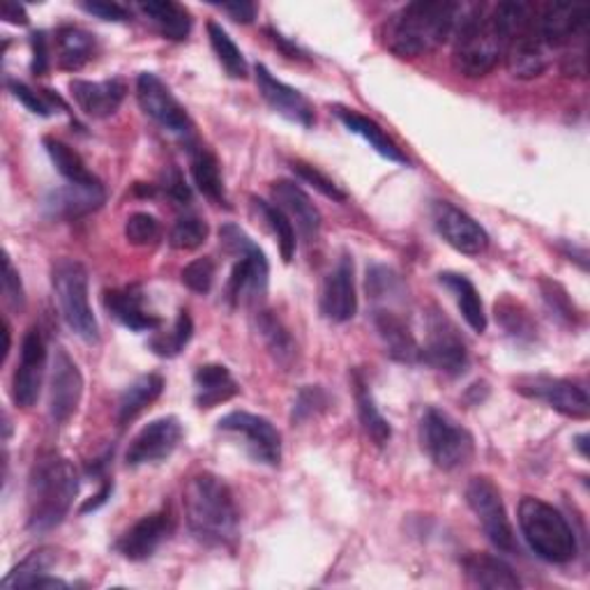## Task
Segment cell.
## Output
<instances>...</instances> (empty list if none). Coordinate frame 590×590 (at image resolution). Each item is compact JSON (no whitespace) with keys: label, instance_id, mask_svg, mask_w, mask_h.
<instances>
[{"label":"cell","instance_id":"obj_1","mask_svg":"<svg viewBox=\"0 0 590 590\" xmlns=\"http://www.w3.org/2000/svg\"><path fill=\"white\" fill-rule=\"evenodd\" d=\"M463 10V3L448 0H418L403 6L383 23V44L397 58L424 56L454 38Z\"/></svg>","mask_w":590,"mask_h":590},{"label":"cell","instance_id":"obj_2","mask_svg":"<svg viewBox=\"0 0 590 590\" xmlns=\"http://www.w3.org/2000/svg\"><path fill=\"white\" fill-rule=\"evenodd\" d=\"M77 493L79 473L68 457L58 452H47L38 457L33 469H30L26 491L28 531L42 536L58 528L70 514Z\"/></svg>","mask_w":590,"mask_h":590},{"label":"cell","instance_id":"obj_3","mask_svg":"<svg viewBox=\"0 0 590 590\" xmlns=\"http://www.w3.org/2000/svg\"><path fill=\"white\" fill-rule=\"evenodd\" d=\"M184 517L194 538L208 547H233L240 512L229 484L212 473L194 476L184 487Z\"/></svg>","mask_w":590,"mask_h":590},{"label":"cell","instance_id":"obj_4","mask_svg":"<svg viewBox=\"0 0 590 590\" xmlns=\"http://www.w3.org/2000/svg\"><path fill=\"white\" fill-rule=\"evenodd\" d=\"M452 42L454 68L469 79L489 74L506 56L503 28L496 21L489 6H466Z\"/></svg>","mask_w":590,"mask_h":590},{"label":"cell","instance_id":"obj_5","mask_svg":"<svg viewBox=\"0 0 590 590\" xmlns=\"http://www.w3.org/2000/svg\"><path fill=\"white\" fill-rule=\"evenodd\" d=\"M224 252L236 257V266L227 282V302L231 307H257L268 293L270 266L261 247L236 224L220 229Z\"/></svg>","mask_w":590,"mask_h":590},{"label":"cell","instance_id":"obj_6","mask_svg":"<svg viewBox=\"0 0 590 590\" xmlns=\"http://www.w3.org/2000/svg\"><path fill=\"white\" fill-rule=\"evenodd\" d=\"M521 536L538 558L553 566H566L577 556V536L568 519L553 506L526 496L519 503Z\"/></svg>","mask_w":590,"mask_h":590},{"label":"cell","instance_id":"obj_7","mask_svg":"<svg viewBox=\"0 0 590 590\" xmlns=\"http://www.w3.org/2000/svg\"><path fill=\"white\" fill-rule=\"evenodd\" d=\"M53 293L70 330L88 344L100 341V326L88 300V270L74 259H60L51 272Z\"/></svg>","mask_w":590,"mask_h":590},{"label":"cell","instance_id":"obj_8","mask_svg":"<svg viewBox=\"0 0 590 590\" xmlns=\"http://www.w3.org/2000/svg\"><path fill=\"white\" fill-rule=\"evenodd\" d=\"M420 443L441 471L463 469L476 454L473 433L441 409H427L420 420Z\"/></svg>","mask_w":590,"mask_h":590},{"label":"cell","instance_id":"obj_9","mask_svg":"<svg viewBox=\"0 0 590 590\" xmlns=\"http://www.w3.org/2000/svg\"><path fill=\"white\" fill-rule=\"evenodd\" d=\"M420 362L441 371V374L450 379L463 377L466 369H469V347H466L457 326L439 307H431L427 317V341L422 347Z\"/></svg>","mask_w":590,"mask_h":590},{"label":"cell","instance_id":"obj_10","mask_svg":"<svg viewBox=\"0 0 590 590\" xmlns=\"http://www.w3.org/2000/svg\"><path fill=\"white\" fill-rule=\"evenodd\" d=\"M466 503H469V508L478 517L484 536L496 549L506 553L519 551L514 528L510 523L499 487H496L489 478L478 476L469 482V487H466Z\"/></svg>","mask_w":590,"mask_h":590},{"label":"cell","instance_id":"obj_11","mask_svg":"<svg viewBox=\"0 0 590 590\" xmlns=\"http://www.w3.org/2000/svg\"><path fill=\"white\" fill-rule=\"evenodd\" d=\"M137 100L148 118L176 137L190 139L194 122L184 107L176 100L171 88L152 72H141L137 79Z\"/></svg>","mask_w":590,"mask_h":590},{"label":"cell","instance_id":"obj_12","mask_svg":"<svg viewBox=\"0 0 590 590\" xmlns=\"http://www.w3.org/2000/svg\"><path fill=\"white\" fill-rule=\"evenodd\" d=\"M217 429L240 437L247 454L257 463L272 466V469L282 463V433L277 431V427L268 418L247 411H233L217 422Z\"/></svg>","mask_w":590,"mask_h":590},{"label":"cell","instance_id":"obj_13","mask_svg":"<svg viewBox=\"0 0 590 590\" xmlns=\"http://www.w3.org/2000/svg\"><path fill=\"white\" fill-rule=\"evenodd\" d=\"M588 6L577 3H547L536 10L538 33L544 47L551 49H572L586 44L588 36Z\"/></svg>","mask_w":590,"mask_h":590},{"label":"cell","instance_id":"obj_14","mask_svg":"<svg viewBox=\"0 0 590 590\" xmlns=\"http://www.w3.org/2000/svg\"><path fill=\"white\" fill-rule=\"evenodd\" d=\"M514 390L528 399L547 403L549 409L574 420H586L590 413V401L583 386L568 379L553 377H523L514 381Z\"/></svg>","mask_w":590,"mask_h":590},{"label":"cell","instance_id":"obj_15","mask_svg":"<svg viewBox=\"0 0 590 590\" xmlns=\"http://www.w3.org/2000/svg\"><path fill=\"white\" fill-rule=\"evenodd\" d=\"M44 367H47L44 337L38 328H30L23 334L19 364L12 377V399L19 409H33L38 403L44 381Z\"/></svg>","mask_w":590,"mask_h":590},{"label":"cell","instance_id":"obj_16","mask_svg":"<svg viewBox=\"0 0 590 590\" xmlns=\"http://www.w3.org/2000/svg\"><path fill=\"white\" fill-rule=\"evenodd\" d=\"M431 220L441 238L454 247L457 252L466 257H480L487 252L489 236L487 231L473 220L469 212H463L450 201H437L431 206Z\"/></svg>","mask_w":590,"mask_h":590},{"label":"cell","instance_id":"obj_17","mask_svg":"<svg viewBox=\"0 0 590 590\" xmlns=\"http://www.w3.org/2000/svg\"><path fill=\"white\" fill-rule=\"evenodd\" d=\"M536 10L528 17L514 33L510 36L506 44V66L514 79H538L549 68V49L544 47L538 23H536Z\"/></svg>","mask_w":590,"mask_h":590},{"label":"cell","instance_id":"obj_18","mask_svg":"<svg viewBox=\"0 0 590 590\" xmlns=\"http://www.w3.org/2000/svg\"><path fill=\"white\" fill-rule=\"evenodd\" d=\"M83 397V377L79 364L66 349H56L49 383V413L56 424H66L79 409Z\"/></svg>","mask_w":590,"mask_h":590},{"label":"cell","instance_id":"obj_19","mask_svg":"<svg viewBox=\"0 0 590 590\" xmlns=\"http://www.w3.org/2000/svg\"><path fill=\"white\" fill-rule=\"evenodd\" d=\"M180 441H182V424L178 418L164 416L152 420L132 439L126 452V463L146 466V463L164 461L176 452Z\"/></svg>","mask_w":590,"mask_h":590},{"label":"cell","instance_id":"obj_20","mask_svg":"<svg viewBox=\"0 0 590 590\" xmlns=\"http://www.w3.org/2000/svg\"><path fill=\"white\" fill-rule=\"evenodd\" d=\"M173 528H176V521L169 510L146 514L120 536L116 549L122 558H128V561H134V563L148 561V558H152L154 551H158L171 538Z\"/></svg>","mask_w":590,"mask_h":590},{"label":"cell","instance_id":"obj_21","mask_svg":"<svg viewBox=\"0 0 590 590\" xmlns=\"http://www.w3.org/2000/svg\"><path fill=\"white\" fill-rule=\"evenodd\" d=\"M321 314L332 323H347L358 314L356 268L349 254L341 257L326 277L321 291Z\"/></svg>","mask_w":590,"mask_h":590},{"label":"cell","instance_id":"obj_22","mask_svg":"<svg viewBox=\"0 0 590 590\" xmlns=\"http://www.w3.org/2000/svg\"><path fill=\"white\" fill-rule=\"evenodd\" d=\"M254 74H257V86H259L261 98L274 113H279L282 118L302 128L314 126V107L300 90L287 86L284 81H279L266 66H257Z\"/></svg>","mask_w":590,"mask_h":590},{"label":"cell","instance_id":"obj_23","mask_svg":"<svg viewBox=\"0 0 590 590\" xmlns=\"http://www.w3.org/2000/svg\"><path fill=\"white\" fill-rule=\"evenodd\" d=\"M274 206L282 210L304 240H314L321 231V210L293 180H277L270 184Z\"/></svg>","mask_w":590,"mask_h":590},{"label":"cell","instance_id":"obj_24","mask_svg":"<svg viewBox=\"0 0 590 590\" xmlns=\"http://www.w3.org/2000/svg\"><path fill=\"white\" fill-rule=\"evenodd\" d=\"M72 100L88 118H109L113 116L120 104L126 102L128 86L122 79H107V81H83L74 79L70 83Z\"/></svg>","mask_w":590,"mask_h":590},{"label":"cell","instance_id":"obj_25","mask_svg":"<svg viewBox=\"0 0 590 590\" xmlns=\"http://www.w3.org/2000/svg\"><path fill=\"white\" fill-rule=\"evenodd\" d=\"M374 326L383 341L386 356H390L397 362L416 364L420 362L422 347L418 344L416 334L411 332L409 323L403 321L392 309H377L374 312Z\"/></svg>","mask_w":590,"mask_h":590},{"label":"cell","instance_id":"obj_26","mask_svg":"<svg viewBox=\"0 0 590 590\" xmlns=\"http://www.w3.org/2000/svg\"><path fill=\"white\" fill-rule=\"evenodd\" d=\"M104 307L107 312L126 328L134 332H146L160 328V317L152 314L146 307L143 293L134 287L128 289H111L104 293Z\"/></svg>","mask_w":590,"mask_h":590},{"label":"cell","instance_id":"obj_27","mask_svg":"<svg viewBox=\"0 0 590 590\" xmlns=\"http://www.w3.org/2000/svg\"><path fill=\"white\" fill-rule=\"evenodd\" d=\"M190 169L199 192L214 206L229 208L222 167L220 160L214 158V152L201 143H190Z\"/></svg>","mask_w":590,"mask_h":590},{"label":"cell","instance_id":"obj_28","mask_svg":"<svg viewBox=\"0 0 590 590\" xmlns=\"http://www.w3.org/2000/svg\"><path fill=\"white\" fill-rule=\"evenodd\" d=\"M466 579H469L478 588H489V590H514L521 586L517 579L514 570L496 558L491 553H471L463 558L461 563Z\"/></svg>","mask_w":590,"mask_h":590},{"label":"cell","instance_id":"obj_29","mask_svg":"<svg viewBox=\"0 0 590 590\" xmlns=\"http://www.w3.org/2000/svg\"><path fill=\"white\" fill-rule=\"evenodd\" d=\"M98 56V40L79 26H63L56 30V58L58 68L77 72Z\"/></svg>","mask_w":590,"mask_h":590},{"label":"cell","instance_id":"obj_30","mask_svg":"<svg viewBox=\"0 0 590 590\" xmlns=\"http://www.w3.org/2000/svg\"><path fill=\"white\" fill-rule=\"evenodd\" d=\"M334 116L339 118L341 126H344L351 134H358L360 139H364L369 143V148H374L381 158H386L388 162L394 164H409L407 154L401 152V148L383 132V128L379 122H374L371 118L351 111V109H334Z\"/></svg>","mask_w":590,"mask_h":590},{"label":"cell","instance_id":"obj_31","mask_svg":"<svg viewBox=\"0 0 590 590\" xmlns=\"http://www.w3.org/2000/svg\"><path fill=\"white\" fill-rule=\"evenodd\" d=\"M197 386V407L199 409H214L220 403L233 399L240 392V386L231 377V371L224 364H203L194 374Z\"/></svg>","mask_w":590,"mask_h":590},{"label":"cell","instance_id":"obj_32","mask_svg":"<svg viewBox=\"0 0 590 590\" xmlns=\"http://www.w3.org/2000/svg\"><path fill=\"white\" fill-rule=\"evenodd\" d=\"M439 282L454 296L463 321L469 323L473 332L482 334L487 330V314H484L482 298L471 279L466 274H457V272H441Z\"/></svg>","mask_w":590,"mask_h":590},{"label":"cell","instance_id":"obj_33","mask_svg":"<svg viewBox=\"0 0 590 590\" xmlns=\"http://www.w3.org/2000/svg\"><path fill=\"white\" fill-rule=\"evenodd\" d=\"M139 10L154 23L167 40L184 42L192 33V14L173 0H148Z\"/></svg>","mask_w":590,"mask_h":590},{"label":"cell","instance_id":"obj_34","mask_svg":"<svg viewBox=\"0 0 590 590\" xmlns=\"http://www.w3.org/2000/svg\"><path fill=\"white\" fill-rule=\"evenodd\" d=\"M107 194L104 188H79V184H68V188L53 192L47 199V208L53 217H63V220H77L92 210H98L104 203Z\"/></svg>","mask_w":590,"mask_h":590},{"label":"cell","instance_id":"obj_35","mask_svg":"<svg viewBox=\"0 0 590 590\" xmlns=\"http://www.w3.org/2000/svg\"><path fill=\"white\" fill-rule=\"evenodd\" d=\"M44 148L56 171L68 180V184H79V188H100L102 184L100 178L86 167L83 158L74 148L53 137H44Z\"/></svg>","mask_w":590,"mask_h":590},{"label":"cell","instance_id":"obj_36","mask_svg":"<svg viewBox=\"0 0 590 590\" xmlns=\"http://www.w3.org/2000/svg\"><path fill=\"white\" fill-rule=\"evenodd\" d=\"M353 390H356V407L358 418L367 437L374 441L379 448H383L392 439V427L383 418V413L377 407V399L371 394L367 381L360 377V371H353Z\"/></svg>","mask_w":590,"mask_h":590},{"label":"cell","instance_id":"obj_37","mask_svg":"<svg viewBox=\"0 0 590 590\" xmlns=\"http://www.w3.org/2000/svg\"><path fill=\"white\" fill-rule=\"evenodd\" d=\"M164 390V379L160 374L139 377L132 386H128L118 401V424L128 427L134 418H139L150 403L158 399Z\"/></svg>","mask_w":590,"mask_h":590},{"label":"cell","instance_id":"obj_38","mask_svg":"<svg viewBox=\"0 0 590 590\" xmlns=\"http://www.w3.org/2000/svg\"><path fill=\"white\" fill-rule=\"evenodd\" d=\"M257 330H259L261 339L266 341L268 353L274 358V362L279 367L289 369L296 362L298 347H296L291 332L284 328V323L279 321V317L268 312V309H259V312H257Z\"/></svg>","mask_w":590,"mask_h":590},{"label":"cell","instance_id":"obj_39","mask_svg":"<svg viewBox=\"0 0 590 590\" xmlns=\"http://www.w3.org/2000/svg\"><path fill=\"white\" fill-rule=\"evenodd\" d=\"M257 212L263 217V222L268 224L270 233L274 236L277 244H279V254H282L284 263H291L298 250V240H296V227L291 224L289 217L279 210L274 203H268L263 199H252Z\"/></svg>","mask_w":590,"mask_h":590},{"label":"cell","instance_id":"obj_40","mask_svg":"<svg viewBox=\"0 0 590 590\" xmlns=\"http://www.w3.org/2000/svg\"><path fill=\"white\" fill-rule=\"evenodd\" d=\"M208 38H210V47H212L217 60H220L227 74L231 79H244L247 77V60L227 30L217 21H210L208 23Z\"/></svg>","mask_w":590,"mask_h":590},{"label":"cell","instance_id":"obj_41","mask_svg":"<svg viewBox=\"0 0 590 590\" xmlns=\"http://www.w3.org/2000/svg\"><path fill=\"white\" fill-rule=\"evenodd\" d=\"M58 556L53 549H38L28 553L23 561L12 568V572L3 579V588H28L38 577L49 574V570L56 566Z\"/></svg>","mask_w":590,"mask_h":590},{"label":"cell","instance_id":"obj_42","mask_svg":"<svg viewBox=\"0 0 590 590\" xmlns=\"http://www.w3.org/2000/svg\"><path fill=\"white\" fill-rule=\"evenodd\" d=\"M194 334V323L190 312H182L178 314L173 328L169 332H160L150 339V349L158 353L160 358H176L182 353V349L190 344V339Z\"/></svg>","mask_w":590,"mask_h":590},{"label":"cell","instance_id":"obj_43","mask_svg":"<svg viewBox=\"0 0 590 590\" xmlns=\"http://www.w3.org/2000/svg\"><path fill=\"white\" fill-rule=\"evenodd\" d=\"M208 222L201 220L199 214H182L176 220L169 233V244L180 252H192L208 240Z\"/></svg>","mask_w":590,"mask_h":590},{"label":"cell","instance_id":"obj_44","mask_svg":"<svg viewBox=\"0 0 590 590\" xmlns=\"http://www.w3.org/2000/svg\"><path fill=\"white\" fill-rule=\"evenodd\" d=\"M8 90L12 92V98L19 100L30 113L42 116V118L53 116L56 107L66 109V104L60 102V98L53 96L51 90H36V88H30L21 81H14V79H8Z\"/></svg>","mask_w":590,"mask_h":590},{"label":"cell","instance_id":"obj_45","mask_svg":"<svg viewBox=\"0 0 590 590\" xmlns=\"http://www.w3.org/2000/svg\"><path fill=\"white\" fill-rule=\"evenodd\" d=\"M162 236V227L158 222V217L150 212H134L128 217L126 222V238L134 247H148L154 244Z\"/></svg>","mask_w":590,"mask_h":590},{"label":"cell","instance_id":"obj_46","mask_svg":"<svg viewBox=\"0 0 590 590\" xmlns=\"http://www.w3.org/2000/svg\"><path fill=\"white\" fill-rule=\"evenodd\" d=\"M214 272H217L214 261L210 257H203V259H194L192 263L184 266L180 272V279L190 291L206 296V293H210V289L214 284Z\"/></svg>","mask_w":590,"mask_h":590},{"label":"cell","instance_id":"obj_47","mask_svg":"<svg viewBox=\"0 0 590 590\" xmlns=\"http://www.w3.org/2000/svg\"><path fill=\"white\" fill-rule=\"evenodd\" d=\"M291 169L293 173L304 180L307 184H312L314 190H319L323 197L337 201V203H347V192L339 190V184L334 180H330L326 173H321L317 167L312 164H304V162H291Z\"/></svg>","mask_w":590,"mask_h":590},{"label":"cell","instance_id":"obj_48","mask_svg":"<svg viewBox=\"0 0 590 590\" xmlns=\"http://www.w3.org/2000/svg\"><path fill=\"white\" fill-rule=\"evenodd\" d=\"M326 407H328V394L323 392V388H319V386H304V388L298 392L296 401H293L291 420H293V422L309 420L312 416L321 413Z\"/></svg>","mask_w":590,"mask_h":590},{"label":"cell","instance_id":"obj_49","mask_svg":"<svg viewBox=\"0 0 590 590\" xmlns=\"http://www.w3.org/2000/svg\"><path fill=\"white\" fill-rule=\"evenodd\" d=\"M367 293L374 300H383V298H392L394 293H401L399 277L386 266H374L367 272Z\"/></svg>","mask_w":590,"mask_h":590},{"label":"cell","instance_id":"obj_50","mask_svg":"<svg viewBox=\"0 0 590 590\" xmlns=\"http://www.w3.org/2000/svg\"><path fill=\"white\" fill-rule=\"evenodd\" d=\"M81 10L113 23H126L132 19V12L126 6L116 3V0H88V3H81Z\"/></svg>","mask_w":590,"mask_h":590},{"label":"cell","instance_id":"obj_51","mask_svg":"<svg viewBox=\"0 0 590 590\" xmlns=\"http://www.w3.org/2000/svg\"><path fill=\"white\" fill-rule=\"evenodd\" d=\"M162 190L167 192L169 199H173L180 206H188L192 203V192H190V184L184 182V176L178 167H167V171L162 173Z\"/></svg>","mask_w":590,"mask_h":590},{"label":"cell","instance_id":"obj_52","mask_svg":"<svg viewBox=\"0 0 590 590\" xmlns=\"http://www.w3.org/2000/svg\"><path fill=\"white\" fill-rule=\"evenodd\" d=\"M3 293L10 307L14 309H23L26 304V296H23V284H21V274L19 270L12 266L10 257L6 254L3 259Z\"/></svg>","mask_w":590,"mask_h":590},{"label":"cell","instance_id":"obj_53","mask_svg":"<svg viewBox=\"0 0 590 590\" xmlns=\"http://www.w3.org/2000/svg\"><path fill=\"white\" fill-rule=\"evenodd\" d=\"M30 44H33V74L36 77H42L49 72L51 68V51H49V40H47V33H33V38H30Z\"/></svg>","mask_w":590,"mask_h":590},{"label":"cell","instance_id":"obj_54","mask_svg":"<svg viewBox=\"0 0 590 590\" xmlns=\"http://www.w3.org/2000/svg\"><path fill=\"white\" fill-rule=\"evenodd\" d=\"M222 12H227L238 23H252L257 19V6L254 3H214Z\"/></svg>","mask_w":590,"mask_h":590},{"label":"cell","instance_id":"obj_55","mask_svg":"<svg viewBox=\"0 0 590 590\" xmlns=\"http://www.w3.org/2000/svg\"><path fill=\"white\" fill-rule=\"evenodd\" d=\"M111 491H113V482H104L102 484V489L96 493V496H92V499L90 501H86L83 506H81V514H88V512H96V510H100L109 499H111Z\"/></svg>","mask_w":590,"mask_h":590},{"label":"cell","instance_id":"obj_56","mask_svg":"<svg viewBox=\"0 0 590 590\" xmlns=\"http://www.w3.org/2000/svg\"><path fill=\"white\" fill-rule=\"evenodd\" d=\"M266 33L270 36V40L274 42V47H279V49H282V51H284V53H287L289 58H302V51H300V49H298L296 44H291V42H289V40H287L284 36H279V33H277V30L268 28V30H266Z\"/></svg>","mask_w":590,"mask_h":590},{"label":"cell","instance_id":"obj_57","mask_svg":"<svg viewBox=\"0 0 590 590\" xmlns=\"http://www.w3.org/2000/svg\"><path fill=\"white\" fill-rule=\"evenodd\" d=\"M3 19L14 23V26H26L28 23V14L19 3H3Z\"/></svg>","mask_w":590,"mask_h":590},{"label":"cell","instance_id":"obj_58","mask_svg":"<svg viewBox=\"0 0 590 590\" xmlns=\"http://www.w3.org/2000/svg\"><path fill=\"white\" fill-rule=\"evenodd\" d=\"M586 441H588V437H586V433H581V437H577V448H579L581 457H588V450H586Z\"/></svg>","mask_w":590,"mask_h":590}]
</instances>
